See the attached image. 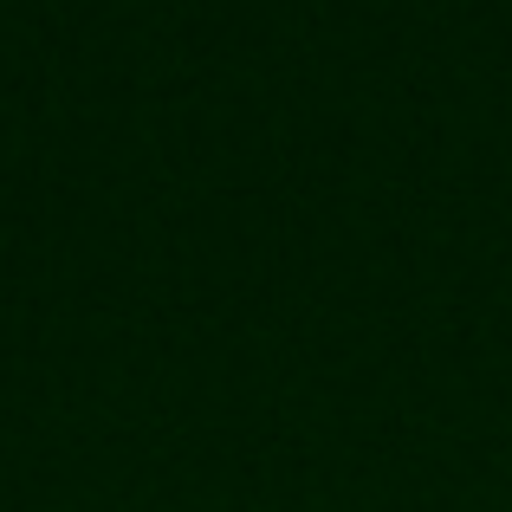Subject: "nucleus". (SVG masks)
<instances>
[]
</instances>
